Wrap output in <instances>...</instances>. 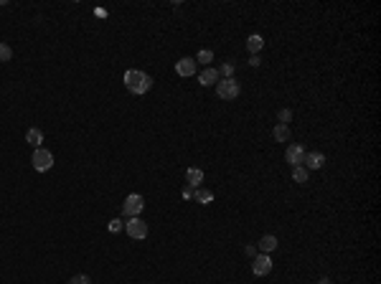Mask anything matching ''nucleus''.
Wrapping results in <instances>:
<instances>
[{
    "instance_id": "f257e3e1",
    "label": "nucleus",
    "mask_w": 381,
    "mask_h": 284,
    "mask_svg": "<svg viewBox=\"0 0 381 284\" xmlns=\"http://www.w3.org/2000/svg\"><path fill=\"white\" fill-rule=\"evenodd\" d=\"M125 86H127V92H132V94H145L152 86V76L145 71L130 69V71H125Z\"/></svg>"
},
{
    "instance_id": "bb28decb",
    "label": "nucleus",
    "mask_w": 381,
    "mask_h": 284,
    "mask_svg": "<svg viewBox=\"0 0 381 284\" xmlns=\"http://www.w3.org/2000/svg\"><path fill=\"white\" fill-rule=\"evenodd\" d=\"M94 16H97V18H107V10H105V8H97Z\"/></svg>"
},
{
    "instance_id": "9d476101",
    "label": "nucleus",
    "mask_w": 381,
    "mask_h": 284,
    "mask_svg": "<svg viewBox=\"0 0 381 284\" xmlns=\"http://www.w3.org/2000/svg\"><path fill=\"white\" fill-rule=\"evenodd\" d=\"M196 66H198V63L190 59V56H183L181 61H175V71L181 74V76H193L196 74Z\"/></svg>"
},
{
    "instance_id": "4468645a",
    "label": "nucleus",
    "mask_w": 381,
    "mask_h": 284,
    "mask_svg": "<svg viewBox=\"0 0 381 284\" xmlns=\"http://www.w3.org/2000/svg\"><path fill=\"white\" fill-rule=\"evenodd\" d=\"M25 142H28V145H33V147H41V142H43V132L38 130V127H31V130L25 132Z\"/></svg>"
},
{
    "instance_id": "20e7f679",
    "label": "nucleus",
    "mask_w": 381,
    "mask_h": 284,
    "mask_svg": "<svg viewBox=\"0 0 381 284\" xmlns=\"http://www.w3.org/2000/svg\"><path fill=\"white\" fill-rule=\"evenodd\" d=\"M143 208H145V201H143V196H140V193H130V196L125 198V203H122V213H125L127 218L140 216V213H143Z\"/></svg>"
},
{
    "instance_id": "5701e85b",
    "label": "nucleus",
    "mask_w": 381,
    "mask_h": 284,
    "mask_svg": "<svg viewBox=\"0 0 381 284\" xmlns=\"http://www.w3.org/2000/svg\"><path fill=\"white\" fill-rule=\"evenodd\" d=\"M120 228H122V221H120V218H112V221H109V231H112V234H117Z\"/></svg>"
},
{
    "instance_id": "f03ea898",
    "label": "nucleus",
    "mask_w": 381,
    "mask_h": 284,
    "mask_svg": "<svg viewBox=\"0 0 381 284\" xmlns=\"http://www.w3.org/2000/svg\"><path fill=\"white\" fill-rule=\"evenodd\" d=\"M216 94H219V99H224V101H234L241 94V86H239L236 79H219L216 81Z\"/></svg>"
},
{
    "instance_id": "a211bd4d",
    "label": "nucleus",
    "mask_w": 381,
    "mask_h": 284,
    "mask_svg": "<svg viewBox=\"0 0 381 284\" xmlns=\"http://www.w3.org/2000/svg\"><path fill=\"white\" fill-rule=\"evenodd\" d=\"M292 178H295V183H308L310 170H305L302 165H297V167H292Z\"/></svg>"
},
{
    "instance_id": "39448f33",
    "label": "nucleus",
    "mask_w": 381,
    "mask_h": 284,
    "mask_svg": "<svg viewBox=\"0 0 381 284\" xmlns=\"http://www.w3.org/2000/svg\"><path fill=\"white\" fill-rule=\"evenodd\" d=\"M125 231H127V236L130 239H145L148 236V223L143 221L140 216H135V218H127L125 221Z\"/></svg>"
},
{
    "instance_id": "f3484780",
    "label": "nucleus",
    "mask_w": 381,
    "mask_h": 284,
    "mask_svg": "<svg viewBox=\"0 0 381 284\" xmlns=\"http://www.w3.org/2000/svg\"><path fill=\"white\" fill-rule=\"evenodd\" d=\"M193 198H196L198 203H203V205H209V203L213 201V193H211V190H206V188H203V190H201V188H196V190H193Z\"/></svg>"
},
{
    "instance_id": "412c9836",
    "label": "nucleus",
    "mask_w": 381,
    "mask_h": 284,
    "mask_svg": "<svg viewBox=\"0 0 381 284\" xmlns=\"http://www.w3.org/2000/svg\"><path fill=\"white\" fill-rule=\"evenodd\" d=\"M277 120H279V124H287V122L292 120V112H290V109H279V112H277Z\"/></svg>"
},
{
    "instance_id": "cd10ccee",
    "label": "nucleus",
    "mask_w": 381,
    "mask_h": 284,
    "mask_svg": "<svg viewBox=\"0 0 381 284\" xmlns=\"http://www.w3.org/2000/svg\"><path fill=\"white\" fill-rule=\"evenodd\" d=\"M318 284H328V279H320V282H318Z\"/></svg>"
},
{
    "instance_id": "ddd939ff",
    "label": "nucleus",
    "mask_w": 381,
    "mask_h": 284,
    "mask_svg": "<svg viewBox=\"0 0 381 284\" xmlns=\"http://www.w3.org/2000/svg\"><path fill=\"white\" fill-rule=\"evenodd\" d=\"M186 183L190 188H198L203 183V170H198V167H188V170H186Z\"/></svg>"
},
{
    "instance_id": "f8f14e48",
    "label": "nucleus",
    "mask_w": 381,
    "mask_h": 284,
    "mask_svg": "<svg viewBox=\"0 0 381 284\" xmlns=\"http://www.w3.org/2000/svg\"><path fill=\"white\" fill-rule=\"evenodd\" d=\"M247 48H249L252 56H259V51L264 48V38H262L259 33H252V36L247 38Z\"/></svg>"
},
{
    "instance_id": "4be33fe9",
    "label": "nucleus",
    "mask_w": 381,
    "mask_h": 284,
    "mask_svg": "<svg viewBox=\"0 0 381 284\" xmlns=\"http://www.w3.org/2000/svg\"><path fill=\"white\" fill-rule=\"evenodd\" d=\"M69 284H92V279H89V274H76V277H71Z\"/></svg>"
},
{
    "instance_id": "6ab92c4d",
    "label": "nucleus",
    "mask_w": 381,
    "mask_h": 284,
    "mask_svg": "<svg viewBox=\"0 0 381 284\" xmlns=\"http://www.w3.org/2000/svg\"><path fill=\"white\" fill-rule=\"evenodd\" d=\"M234 69H236L234 63H232V61H226L224 66L219 69V76H221V79H234Z\"/></svg>"
},
{
    "instance_id": "2eb2a0df",
    "label": "nucleus",
    "mask_w": 381,
    "mask_h": 284,
    "mask_svg": "<svg viewBox=\"0 0 381 284\" xmlns=\"http://www.w3.org/2000/svg\"><path fill=\"white\" fill-rule=\"evenodd\" d=\"M272 137H275V142H290V127L287 124H277L272 130Z\"/></svg>"
},
{
    "instance_id": "393cba45",
    "label": "nucleus",
    "mask_w": 381,
    "mask_h": 284,
    "mask_svg": "<svg viewBox=\"0 0 381 284\" xmlns=\"http://www.w3.org/2000/svg\"><path fill=\"white\" fill-rule=\"evenodd\" d=\"M244 254L254 259V256H257V246H244Z\"/></svg>"
},
{
    "instance_id": "6e6552de",
    "label": "nucleus",
    "mask_w": 381,
    "mask_h": 284,
    "mask_svg": "<svg viewBox=\"0 0 381 284\" xmlns=\"http://www.w3.org/2000/svg\"><path fill=\"white\" fill-rule=\"evenodd\" d=\"M285 158H287V162H290L292 167L302 165V158H305V147H302V145H287V150H285Z\"/></svg>"
},
{
    "instance_id": "7ed1b4c3",
    "label": "nucleus",
    "mask_w": 381,
    "mask_h": 284,
    "mask_svg": "<svg viewBox=\"0 0 381 284\" xmlns=\"http://www.w3.org/2000/svg\"><path fill=\"white\" fill-rule=\"evenodd\" d=\"M31 162H33V170H38V173H48L51 167H54V155H51L48 150H43V147H36Z\"/></svg>"
},
{
    "instance_id": "423d86ee",
    "label": "nucleus",
    "mask_w": 381,
    "mask_h": 284,
    "mask_svg": "<svg viewBox=\"0 0 381 284\" xmlns=\"http://www.w3.org/2000/svg\"><path fill=\"white\" fill-rule=\"evenodd\" d=\"M252 272L257 274V277H267L272 272V259H270V254H257L252 259Z\"/></svg>"
},
{
    "instance_id": "b1692460",
    "label": "nucleus",
    "mask_w": 381,
    "mask_h": 284,
    "mask_svg": "<svg viewBox=\"0 0 381 284\" xmlns=\"http://www.w3.org/2000/svg\"><path fill=\"white\" fill-rule=\"evenodd\" d=\"M193 190H196V188L186 185V188H183V198H186V201H190V198H193Z\"/></svg>"
},
{
    "instance_id": "a878e982",
    "label": "nucleus",
    "mask_w": 381,
    "mask_h": 284,
    "mask_svg": "<svg viewBox=\"0 0 381 284\" xmlns=\"http://www.w3.org/2000/svg\"><path fill=\"white\" fill-rule=\"evenodd\" d=\"M259 63H262V59H259V56H252V59H249V66H254V69H257Z\"/></svg>"
},
{
    "instance_id": "9b49d317",
    "label": "nucleus",
    "mask_w": 381,
    "mask_h": 284,
    "mask_svg": "<svg viewBox=\"0 0 381 284\" xmlns=\"http://www.w3.org/2000/svg\"><path fill=\"white\" fill-rule=\"evenodd\" d=\"M277 246H279V243H277V236H272V234L262 236V239H259V243H257L259 254H272V251H275Z\"/></svg>"
},
{
    "instance_id": "0eeeda50",
    "label": "nucleus",
    "mask_w": 381,
    "mask_h": 284,
    "mask_svg": "<svg viewBox=\"0 0 381 284\" xmlns=\"http://www.w3.org/2000/svg\"><path fill=\"white\" fill-rule=\"evenodd\" d=\"M323 165H325V155L323 152H305V158H302L305 170H320Z\"/></svg>"
},
{
    "instance_id": "1a4fd4ad",
    "label": "nucleus",
    "mask_w": 381,
    "mask_h": 284,
    "mask_svg": "<svg viewBox=\"0 0 381 284\" xmlns=\"http://www.w3.org/2000/svg\"><path fill=\"white\" fill-rule=\"evenodd\" d=\"M221 76H219V69H213V66H206L201 74H198V84L201 86H216V81H219Z\"/></svg>"
},
{
    "instance_id": "aec40b11",
    "label": "nucleus",
    "mask_w": 381,
    "mask_h": 284,
    "mask_svg": "<svg viewBox=\"0 0 381 284\" xmlns=\"http://www.w3.org/2000/svg\"><path fill=\"white\" fill-rule=\"evenodd\" d=\"M10 59H13V48H10L8 43L0 41V63H8Z\"/></svg>"
},
{
    "instance_id": "dca6fc26",
    "label": "nucleus",
    "mask_w": 381,
    "mask_h": 284,
    "mask_svg": "<svg viewBox=\"0 0 381 284\" xmlns=\"http://www.w3.org/2000/svg\"><path fill=\"white\" fill-rule=\"evenodd\" d=\"M193 61H196V63H203V66H209V63L213 61V51H211V48H201Z\"/></svg>"
}]
</instances>
